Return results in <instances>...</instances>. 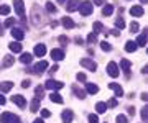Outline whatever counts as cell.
Masks as SVG:
<instances>
[{
	"mask_svg": "<svg viewBox=\"0 0 148 123\" xmlns=\"http://www.w3.org/2000/svg\"><path fill=\"white\" fill-rule=\"evenodd\" d=\"M0 122L2 123H21V120L16 115H13V113L10 112H5L0 115Z\"/></svg>",
	"mask_w": 148,
	"mask_h": 123,
	"instance_id": "cell-1",
	"label": "cell"
},
{
	"mask_svg": "<svg viewBox=\"0 0 148 123\" xmlns=\"http://www.w3.org/2000/svg\"><path fill=\"white\" fill-rule=\"evenodd\" d=\"M92 10H94V5L90 3V2H82L79 5V12L82 16H89L90 13H92Z\"/></svg>",
	"mask_w": 148,
	"mask_h": 123,
	"instance_id": "cell-2",
	"label": "cell"
},
{
	"mask_svg": "<svg viewBox=\"0 0 148 123\" xmlns=\"http://www.w3.org/2000/svg\"><path fill=\"white\" fill-rule=\"evenodd\" d=\"M45 87L54 92V90H59V89L63 87V82H59V80H54V79H48V80H46V84H45Z\"/></svg>",
	"mask_w": 148,
	"mask_h": 123,
	"instance_id": "cell-3",
	"label": "cell"
},
{
	"mask_svg": "<svg viewBox=\"0 0 148 123\" xmlns=\"http://www.w3.org/2000/svg\"><path fill=\"white\" fill-rule=\"evenodd\" d=\"M13 5H15L16 15L20 16V18H23V16H25V3H23V0H15Z\"/></svg>",
	"mask_w": 148,
	"mask_h": 123,
	"instance_id": "cell-4",
	"label": "cell"
},
{
	"mask_svg": "<svg viewBox=\"0 0 148 123\" xmlns=\"http://www.w3.org/2000/svg\"><path fill=\"white\" fill-rule=\"evenodd\" d=\"M107 74L110 75V77H119V74H120V72H119V66H117L114 61L107 64Z\"/></svg>",
	"mask_w": 148,
	"mask_h": 123,
	"instance_id": "cell-5",
	"label": "cell"
},
{
	"mask_svg": "<svg viewBox=\"0 0 148 123\" xmlns=\"http://www.w3.org/2000/svg\"><path fill=\"white\" fill-rule=\"evenodd\" d=\"M81 66L86 67V69H89V71H95V69H97V64H95L92 59H89V58L81 59Z\"/></svg>",
	"mask_w": 148,
	"mask_h": 123,
	"instance_id": "cell-6",
	"label": "cell"
},
{
	"mask_svg": "<svg viewBox=\"0 0 148 123\" xmlns=\"http://www.w3.org/2000/svg\"><path fill=\"white\" fill-rule=\"evenodd\" d=\"M12 102H13L15 105H18L20 108L27 107V99H25L23 95H13V97H12Z\"/></svg>",
	"mask_w": 148,
	"mask_h": 123,
	"instance_id": "cell-7",
	"label": "cell"
},
{
	"mask_svg": "<svg viewBox=\"0 0 148 123\" xmlns=\"http://www.w3.org/2000/svg\"><path fill=\"white\" fill-rule=\"evenodd\" d=\"M79 5H81V0H69L68 5H66V10L71 13V12H76L79 10Z\"/></svg>",
	"mask_w": 148,
	"mask_h": 123,
	"instance_id": "cell-8",
	"label": "cell"
},
{
	"mask_svg": "<svg viewBox=\"0 0 148 123\" xmlns=\"http://www.w3.org/2000/svg\"><path fill=\"white\" fill-rule=\"evenodd\" d=\"M48 69V63L46 61H40L35 67H33V72H36V74H41V72H45V71Z\"/></svg>",
	"mask_w": 148,
	"mask_h": 123,
	"instance_id": "cell-9",
	"label": "cell"
},
{
	"mask_svg": "<svg viewBox=\"0 0 148 123\" xmlns=\"http://www.w3.org/2000/svg\"><path fill=\"white\" fill-rule=\"evenodd\" d=\"M51 58H53V61H61V59H64V51L63 49H53L51 51Z\"/></svg>",
	"mask_w": 148,
	"mask_h": 123,
	"instance_id": "cell-10",
	"label": "cell"
},
{
	"mask_svg": "<svg viewBox=\"0 0 148 123\" xmlns=\"http://www.w3.org/2000/svg\"><path fill=\"white\" fill-rule=\"evenodd\" d=\"M12 36L15 38L16 41H21V39L25 38V33H23V30H20V28H13V30H12Z\"/></svg>",
	"mask_w": 148,
	"mask_h": 123,
	"instance_id": "cell-11",
	"label": "cell"
},
{
	"mask_svg": "<svg viewBox=\"0 0 148 123\" xmlns=\"http://www.w3.org/2000/svg\"><path fill=\"white\" fill-rule=\"evenodd\" d=\"M109 87H110L112 90L115 92V97H122V95H123V89H122L119 84H115V82H110V84H109Z\"/></svg>",
	"mask_w": 148,
	"mask_h": 123,
	"instance_id": "cell-12",
	"label": "cell"
},
{
	"mask_svg": "<svg viewBox=\"0 0 148 123\" xmlns=\"http://www.w3.org/2000/svg\"><path fill=\"white\" fill-rule=\"evenodd\" d=\"M45 54H46V46H45V44H36V46H35V56L43 58Z\"/></svg>",
	"mask_w": 148,
	"mask_h": 123,
	"instance_id": "cell-13",
	"label": "cell"
},
{
	"mask_svg": "<svg viewBox=\"0 0 148 123\" xmlns=\"http://www.w3.org/2000/svg\"><path fill=\"white\" fill-rule=\"evenodd\" d=\"M61 117H63V122H64V123H73L74 113L71 112V110H64V112H63V115H61Z\"/></svg>",
	"mask_w": 148,
	"mask_h": 123,
	"instance_id": "cell-14",
	"label": "cell"
},
{
	"mask_svg": "<svg viewBox=\"0 0 148 123\" xmlns=\"http://www.w3.org/2000/svg\"><path fill=\"white\" fill-rule=\"evenodd\" d=\"M130 13H132L133 16H142L143 13H145V10H143V7L142 5H135L130 8Z\"/></svg>",
	"mask_w": 148,
	"mask_h": 123,
	"instance_id": "cell-15",
	"label": "cell"
},
{
	"mask_svg": "<svg viewBox=\"0 0 148 123\" xmlns=\"http://www.w3.org/2000/svg\"><path fill=\"white\" fill-rule=\"evenodd\" d=\"M137 43H135V41H127V43H125V51H127V53H135V51H137Z\"/></svg>",
	"mask_w": 148,
	"mask_h": 123,
	"instance_id": "cell-16",
	"label": "cell"
},
{
	"mask_svg": "<svg viewBox=\"0 0 148 123\" xmlns=\"http://www.w3.org/2000/svg\"><path fill=\"white\" fill-rule=\"evenodd\" d=\"M13 63H15V58H13V56H10V54H7L5 58H3V63H2V66H3V67H10Z\"/></svg>",
	"mask_w": 148,
	"mask_h": 123,
	"instance_id": "cell-17",
	"label": "cell"
},
{
	"mask_svg": "<svg viewBox=\"0 0 148 123\" xmlns=\"http://www.w3.org/2000/svg\"><path fill=\"white\" fill-rule=\"evenodd\" d=\"M147 41H148V36H147V31L142 33L137 39V46H147Z\"/></svg>",
	"mask_w": 148,
	"mask_h": 123,
	"instance_id": "cell-18",
	"label": "cell"
},
{
	"mask_svg": "<svg viewBox=\"0 0 148 123\" xmlns=\"http://www.w3.org/2000/svg\"><path fill=\"white\" fill-rule=\"evenodd\" d=\"M12 87H13V84H12L10 80H5V82H2V84H0V90H2V92H10Z\"/></svg>",
	"mask_w": 148,
	"mask_h": 123,
	"instance_id": "cell-19",
	"label": "cell"
},
{
	"mask_svg": "<svg viewBox=\"0 0 148 123\" xmlns=\"http://www.w3.org/2000/svg\"><path fill=\"white\" fill-rule=\"evenodd\" d=\"M120 67H122V71L128 75V71H130V61H128V59H122L120 61Z\"/></svg>",
	"mask_w": 148,
	"mask_h": 123,
	"instance_id": "cell-20",
	"label": "cell"
},
{
	"mask_svg": "<svg viewBox=\"0 0 148 123\" xmlns=\"http://www.w3.org/2000/svg\"><path fill=\"white\" fill-rule=\"evenodd\" d=\"M49 99H51V102H54V103H63V97L59 95L58 92H51Z\"/></svg>",
	"mask_w": 148,
	"mask_h": 123,
	"instance_id": "cell-21",
	"label": "cell"
},
{
	"mask_svg": "<svg viewBox=\"0 0 148 123\" xmlns=\"http://www.w3.org/2000/svg\"><path fill=\"white\" fill-rule=\"evenodd\" d=\"M32 59H33V56L30 53H23V54H21V58H20V61L23 63V64H30V63H32Z\"/></svg>",
	"mask_w": 148,
	"mask_h": 123,
	"instance_id": "cell-22",
	"label": "cell"
},
{
	"mask_svg": "<svg viewBox=\"0 0 148 123\" xmlns=\"http://www.w3.org/2000/svg\"><path fill=\"white\" fill-rule=\"evenodd\" d=\"M40 100H41V99H38V97H35V99H33L32 105H30L32 112H38V110H40Z\"/></svg>",
	"mask_w": 148,
	"mask_h": 123,
	"instance_id": "cell-23",
	"label": "cell"
},
{
	"mask_svg": "<svg viewBox=\"0 0 148 123\" xmlns=\"http://www.w3.org/2000/svg\"><path fill=\"white\" fill-rule=\"evenodd\" d=\"M86 89H87V92H89V94H92V95H94V94H97V92H99V87L95 86V84H86Z\"/></svg>",
	"mask_w": 148,
	"mask_h": 123,
	"instance_id": "cell-24",
	"label": "cell"
},
{
	"mask_svg": "<svg viewBox=\"0 0 148 123\" xmlns=\"http://www.w3.org/2000/svg\"><path fill=\"white\" fill-rule=\"evenodd\" d=\"M63 27L68 28V30H69V28H74V22L71 20V18H68V16H64V18H63Z\"/></svg>",
	"mask_w": 148,
	"mask_h": 123,
	"instance_id": "cell-25",
	"label": "cell"
},
{
	"mask_svg": "<svg viewBox=\"0 0 148 123\" xmlns=\"http://www.w3.org/2000/svg\"><path fill=\"white\" fill-rule=\"evenodd\" d=\"M10 51H13V53H20V51H21V44L18 43V41L10 43Z\"/></svg>",
	"mask_w": 148,
	"mask_h": 123,
	"instance_id": "cell-26",
	"label": "cell"
},
{
	"mask_svg": "<svg viewBox=\"0 0 148 123\" xmlns=\"http://www.w3.org/2000/svg\"><path fill=\"white\" fill-rule=\"evenodd\" d=\"M95 110H97L99 113H106L107 112V105L104 103V102H99V103L95 105Z\"/></svg>",
	"mask_w": 148,
	"mask_h": 123,
	"instance_id": "cell-27",
	"label": "cell"
},
{
	"mask_svg": "<svg viewBox=\"0 0 148 123\" xmlns=\"http://www.w3.org/2000/svg\"><path fill=\"white\" fill-rule=\"evenodd\" d=\"M73 90H74V94H76V95L79 97V99H86V92L82 90V89H79V87H76V86H74V87H73Z\"/></svg>",
	"mask_w": 148,
	"mask_h": 123,
	"instance_id": "cell-28",
	"label": "cell"
},
{
	"mask_svg": "<svg viewBox=\"0 0 148 123\" xmlns=\"http://www.w3.org/2000/svg\"><path fill=\"white\" fill-rule=\"evenodd\" d=\"M142 122L143 123H148V107H143L142 108Z\"/></svg>",
	"mask_w": 148,
	"mask_h": 123,
	"instance_id": "cell-29",
	"label": "cell"
},
{
	"mask_svg": "<svg viewBox=\"0 0 148 123\" xmlns=\"http://www.w3.org/2000/svg\"><path fill=\"white\" fill-rule=\"evenodd\" d=\"M112 12H114V7H112V5H106L104 8H102V13H104L106 16L112 15Z\"/></svg>",
	"mask_w": 148,
	"mask_h": 123,
	"instance_id": "cell-30",
	"label": "cell"
},
{
	"mask_svg": "<svg viewBox=\"0 0 148 123\" xmlns=\"http://www.w3.org/2000/svg\"><path fill=\"white\" fill-rule=\"evenodd\" d=\"M45 5H46V10L49 12V13H56V7L53 5V2H46Z\"/></svg>",
	"mask_w": 148,
	"mask_h": 123,
	"instance_id": "cell-31",
	"label": "cell"
},
{
	"mask_svg": "<svg viewBox=\"0 0 148 123\" xmlns=\"http://www.w3.org/2000/svg\"><path fill=\"white\" fill-rule=\"evenodd\" d=\"M102 30H104V27H102V23H101V22H95V23H94V33L97 35V33H101Z\"/></svg>",
	"mask_w": 148,
	"mask_h": 123,
	"instance_id": "cell-32",
	"label": "cell"
},
{
	"mask_svg": "<svg viewBox=\"0 0 148 123\" xmlns=\"http://www.w3.org/2000/svg\"><path fill=\"white\" fill-rule=\"evenodd\" d=\"M95 41H97V35H95V33H90L89 36H87V43H89V44H94Z\"/></svg>",
	"mask_w": 148,
	"mask_h": 123,
	"instance_id": "cell-33",
	"label": "cell"
},
{
	"mask_svg": "<svg viewBox=\"0 0 148 123\" xmlns=\"http://www.w3.org/2000/svg\"><path fill=\"white\" fill-rule=\"evenodd\" d=\"M10 13V7L8 5H2L0 7V15H8Z\"/></svg>",
	"mask_w": 148,
	"mask_h": 123,
	"instance_id": "cell-34",
	"label": "cell"
},
{
	"mask_svg": "<svg viewBox=\"0 0 148 123\" xmlns=\"http://www.w3.org/2000/svg\"><path fill=\"white\" fill-rule=\"evenodd\" d=\"M115 27H117V28H120V30H123V28H125V22H123L122 18H117V22H115Z\"/></svg>",
	"mask_w": 148,
	"mask_h": 123,
	"instance_id": "cell-35",
	"label": "cell"
},
{
	"mask_svg": "<svg viewBox=\"0 0 148 123\" xmlns=\"http://www.w3.org/2000/svg\"><path fill=\"white\" fill-rule=\"evenodd\" d=\"M101 48L104 49V51H110V49H112V46H110L109 43H107V41H102V43H101Z\"/></svg>",
	"mask_w": 148,
	"mask_h": 123,
	"instance_id": "cell-36",
	"label": "cell"
},
{
	"mask_svg": "<svg viewBox=\"0 0 148 123\" xmlns=\"http://www.w3.org/2000/svg\"><path fill=\"white\" fill-rule=\"evenodd\" d=\"M89 123H99V117L94 115V113H90L89 115Z\"/></svg>",
	"mask_w": 148,
	"mask_h": 123,
	"instance_id": "cell-37",
	"label": "cell"
},
{
	"mask_svg": "<svg viewBox=\"0 0 148 123\" xmlns=\"http://www.w3.org/2000/svg\"><path fill=\"white\" fill-rule=\"evenodd\" d=\"M138 28H140V27H138L137 22H132V23H130V30H132V33H137Z\"/></svg>",
	"mask_w": 148,
	"mask_h": 123,
	"instance_id": "cell-38",
	"label": "cell"
},
{
	"mask_svg": "<svg viewBox=\"0 0 148 123\" xmlns=\"http://www.w3.org/2000/svg\"><path fill=\"white\" fill-rule=\"evenodd\" d=\"M35 92H36V97H38V99H43V92H45V90H43L41 86L36 87V90H35Z\"/></svg>",
	"mask_w": 148,
	"mask_h": 123,
	"instance_id": "cell-39",
	"label": "cell"
},
{
	"mask_svg": "<svg viewBox=\"0 0 148 123\" xmlns=\"http://www.w3.org/2000/svg\"><path fill=\"white\" fill-rule=\"evenodd\" d=\"M49 117H51V112L49 110H46V108L41 110V118H49Z\"/></svg>",
	"mask_w": 148,
	"mask_h": 123,
	"instance_id": "cell-40",
	"label": "cell"
},
{
	"mask_svg": "<svg viewBox=\"0 0 148 123\" xmlns=\"http://www.w3.org/2000/svg\"><path fill=\"white\" fill-rule=\"evenodd\" d=\"M117 123H127V117L125 115H119L117 117Z\"/></svg>",
	"mask_w": 148,
	"mask_h": 123,
	"instance_id": "cell-41",
	"label": "cell"
},
{
	"mask_svg": "<svg viewBox=\"0 0 148 123\" xmlns=\"http://www.w3.org/2000/svg\"><path fill=\"white\" fill-rule=\"evenodd\" d=\"M106 105H107V108H109V107H117V100H115V99H110L109 103H106Z\"/></svg>",
	"mask_w": 148,
	"mask_h": 123,
	"instance_id": "cell-42",
	"label": "cell"
},
{
	"mask_svg": "<svg viewBox=\"0 0 148 123\" xmlns=\"http://www.w3.org/2000/svg\"><path fill=\"white\" fill-rule=\"evenodd\" d=\"M30 84H32V82H30V79H25L23 82H21V87H23V89H28V87H30Z\"/></svg>",
	"mask_w": 148,
	"mask_h": 123,
	"instance_id": "cell-43",
	"label": "cell"
},
{
	"mask_svg": "<svg viewBox=\"0 0 148 123\" xmlns=\"http://www.w3.org/2000/svg\"><path fill=\"white\" fill-rule=\"evenodd\" d=\"M13 23H15V18H8L5 22V27L8 28V27H13Z\"/></svg>",
	"mask_w": 148,
	"mask_h": 123,
	"instance_id": "cell-44",
	"label": "cell"
},
{
	"mask_svg": "<svg viewBox=\"0 0 148 123\" xmlns=\"http://www.w3.org/2000/svg\"><path fill=\"white\" fill-rule=\"evenodd\" d=\"M59 41L63 44H68L69 43V38H66V36H59Z\"/></svg>",
	"mask_w": 148,
	"mask_h": 123,
	"instance_id": "cell-45",
	"label": "cell"
},
{
	"mask_svg": "<svg viewBox=\"0 0 148 123\" xmlns=\"http://www.w3.org/2000/svg\"><path fill=\"white\" fill-rule=\"evenodd\" d=\"M76 77H77V80H86V74H84V72H79Z\"/></svg>",
	"mask_w": 148,
	"mask_h": 123,
	"instance_id": "cell-46",
	"label": "cell"
},
{
	"mask_svg": "<svg viewBox=\"0 0 148 123\" xmlns=\"http://www.w3.org/2000/svg\"><path fill=\"white\" fill-rule=\"evenodd\" d=\"M5 97H3V95H2V94H0V105H5Z\"/></svg>",
	"mask_w": 148,
	"mask_h": 123,
	"instance_id": "cell-47",
	"label": "cell"
},
{
	"mask_svg": "<svg viewBox=\"0 0 148 123\" xmlns=\"http://www.w3.org/2000/svg\"><path fill=\"white\" fill-rule=\"evenodd\" d=\"M95 5H104V0H94Z\"/></svg>",
	"mask_w": 148,
	"mask_h": 123,
	"instance_id": "cell-48",
	"label": "cell"
},
{
	"mask_svg": "<svg viewBox=\"0 0 148 123\" xmlns=\"http://www.w3.org/2000/svg\"><path fill=\"white\" fill-rule=\"evenodd\" d=\"M128 113H130V115H135V108L130 107V108H128Z\"/></svg>",
	"mask_w": 148,
	"mask_h": 123,
	"instance_id": "cell-49",
	"label": "cell"
},
{
	"mask_svg": "<svg viewBox=\"0 0 148 123\" xmlns=\"http://www.w3.org/2000/svg\"><path fill=\"white\" fill-rule=\"evenodd\" d=\"M142 100H145V102L148 100V95H147V94H142Z\"/></svg>",
	"mask_w": 148,
	"mask_h": 123,
	"instance_id": "cell-50",
	"label": "cell"
},
{
	"mask_svg": "<svg viewBox=\"0 0 148 123\" xmlns=\"http://www.w3.org/2000/svg\"><path fill=\"white\" fill-rule=\"evenodd\" d=\"M112 35H115V36H119V35H120V31H117V30H112Z\"/></svg>",
	"mask_w": 148,
	"mask_h": 123,
	"instance_id": "cell-51",
	"label": "cell"
},
{
	"mask_svg": "<svg viewBox=\"0 0 148 123\" xmlns=\"http://www.w3.org/2000/svg\"><path fill=\"white\" fill-rule=\"evenodd\" d=\"M56 71H58V66L54 64V66H53V67H51V72H56Z\"/></svg>",
	"mask_w": 148,
	"mask_h": 123,
	"instance_id": "cell-52",
	"label": "cell"
},
{
	"mask_svg": "<svg viewBox=\"0 0 148 123\" xmlns=\"http://www.w3.org/2000/svg\"><path fill=\"white\" fill-rule=\"evenodd\" d=\"M33 123H43V118H36V120H35Z\"/></svg>",
	"mask_w": 148,
	"mask_h": 123,
	"instance_id": "cell-53",
	"label": "cell"
},
{
	"mask_svg": "<svg viewBox=\"0 0 148 123\" xmlns=\"http://www.w3.org/2000/svg\"><path fill=\"white\" fill-rule=\"evenodd\" d=\"M58 2H59V3H64V2H66V0H58Z\"/></svg>",
	"mask_w": 148,
	"mask_h": 123,
	"instance_id": "cell-54",
	"label": "cell"
},
{
	"mask_svg": "<svg viewBox=\"0 0 148 123\" xmlns=\"http://www.w3.org/2000/svg\"><path fill=\"white\" fill-rule=\"evenodd\" d=\"M140 2H142V3H147V2H148V0H140Z\"/></svg>",
	"mask_w": 148,
	"mask_h": 123,
	"instance_id": "cell-55",
	"label": "cell"
},
{
	"mask_svg": "<svg viewBox=\"0 0 148 123\" xmlns=\"http://www.w3.org/2000/svg\"><path fill=\"white\" fill-rule=\"evenodd\" d=\"M2 35H3V31H2V27H0V36H2Z\"/></svg>",
	"mask_w": 148,
	"mask_h": 123,
	"instance_id": "cell-56",
	"label": "cell"
}]
</instances>
